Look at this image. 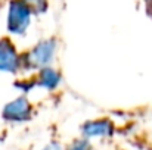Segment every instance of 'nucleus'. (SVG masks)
I'll return each instance as SVG.
<instances>
[{
    "label": "nucleus",
    "instance_id": "obj_1",
    "mask_svg": "<svg viewBox=\"0 0 152 150\" xmlns=\"http://www.w3.org/2000/svg\"><path fill=\"white\" fill-rule=\"evenodd\" d=\"M36 15L34 7L27 0H9L6 7V31L10 37H25Z\"/></svg>",
    "mask_w": 152,
    "mask_h": 150
},
{
    "label": "nucleus",
    "instance_id": "obj_2",
    "mask_svg": "<svg viewBox=\"0 0 152 150\" xmlns=\"http://www.w3.org/2000/svg\"><path fill=\"white\" fill-rule=\"evenodd\" d=\"M58 53V41L55 38H45L36 43L30 50L22 53V72H34L53 66Z\"/></svg>",
    "mask_w": 152,
    "mask_h": 150
},
{
    "label": "nucleus",
    "instance_id": "obj_3",
    "mask_svg": "<svg viewBox=\"0 0 152 150\" xmlns=\"http://www.w3.org/2000/svg\"><path fill=\"white\" fill-rule=\"evenodd\" d=\"M33 113H34V106L25 94L9 100L1 109V118L9 124L28 122L33 118Z\"/></svg>",
    "mask_w": 152,
    "mask_h": 150
},
{
    "label": "nucleus",
    "instance_id": "obj_4",
    "mask_svg": "<svg viewBox=\"0 0 152 150\" xmlns=\"http://www.w3.org/2000/svg\"><path fill=\"white\" fill-rule=\"evenodd\" d=\"M0 72L13 75L22 72V53L9 37L0 38Z\"/></svg>",
    "mask_w": 152,
    "mask_h": 150
},
{
    "label": "nucleus",
    "instance_id": "obj_5",
    "mask_svg": "<svg viewBox=\"0 0 152 150\" xmlns=\"http://www.w3.org/2000/svg\"><path fill=\"white\" fill-rule=\"evenodd\" d=\"M81 137L87 140H95V138H111L115 134V125L109 118H98V119H90L86 121L80 127Z\"/></svg>",
    "mask_w": 152,
    "mask_h": 150
},
{
    "label": "nucleus",
    "instance_id": "obj_6",
    "mask_svg": "<svg viewBox=\"0 0 152 150\" xmlns=\"http://www.w3.org/2000/svg\"><path fill=\"white\" fill-rule=\"evenodd\" d=\"M33 83H34V87L53 93L62 84V74L55 66H48V68L39 71L37 74H34Z\"/></svg>",
    "mask_w": 152,
    "mask_h": 150
},
{
    "label": "nucleus",
    "instance_id": "obj_7",
    "mask_svg": "<svg viewBox=\"0 0 152 150\" xmlns=\"http://www.w3.org/2000/svg\"><path fill=\"white\" fill-rule=\"evenodd\" d=\"M65 150H93V146H92V141L81 137V138H77L74 140L72 143H69Z\"/></svg>",
    "mask_w": 152,
    "mask_h": 150
},
{
    "label": "nucleus",
    "instance_id": "obj_8",
    "mask_svg": "<svg viewBox=\"0 0 152 150\" xmlns=\"http://www.w3.org/2000/svg\"><path fill=\"white\" fill-rule=\"evenodd\" d=\"M27 1H30V3H31V4H36V3H39V1H40V0H27Z\"/></svg>",
    "mask_w": 152,
    "mask_h": 150
},
{
    "label": "nucleus",
    "instance_id": "obj_9",
    "mask_svg": "<svg viewBox=\"0 0 152 150\" xmlns=\"http://www.w3.org/2000/svg\"><path fill=\"white\" fill-rule=\"evenodd\" d=\"M43 150H50V147H49V146H46V147H45Z\"/></svg>",
    "mask_w": 152,
    "mask_h": 150
}]
</instances>
